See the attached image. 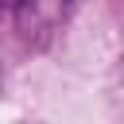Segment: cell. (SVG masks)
<instances>
[{
    "instance_id": "cell-2",
    "label": "cell",
    "mask_w": 124,
    "mask_h": 124,
    "mask_svg": "<svg viewBox=\"0 0 124 124\" xmlns=\"http://www.w3.org/2000/svg\"><path fill=\"white\" fill-rule=\"evenodd\" d=\"M4 4H8V8H16V4H23V0H4Z\"/></svg>"
},
{
    "instance_id": "cell-3",
    "label": "cell",
    "mask_w": 124,
    "mask_h": 124,
    "mask_svg": "<svg viewBox=\"0 0 124 124\" xmlns=\"http://www.w3.org/2000/svg\"><path fill=\"white\" fill-rule=\"evenodd\" d=\"M0 4H4V0H0Z\"/></svg>"
},
{
    "instance_id": "cell-1",
    "label": "cell",
    "mask_w": 124,
    "mask_h": 124,
    "mask_svg": "<svg viewBox=\"0 0 124 124\" xmlns=\"http://www.w3.org/2000/svg\"><path fill=\"white\" fill-rule=\"evenodd\" d=\"M70 4L74 0H23V4H16L19 35L27 43H46L62 27V19L70 16Z\"/></svg>"
}]
</instances>
